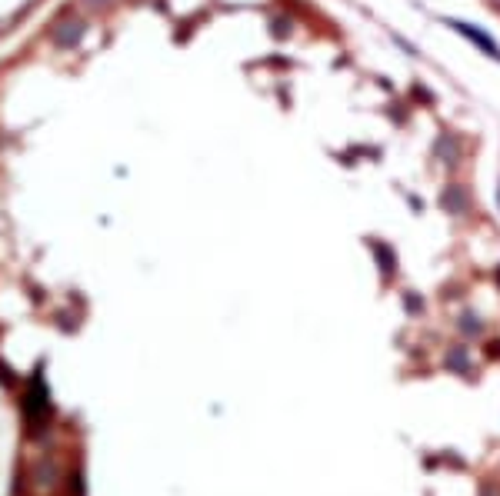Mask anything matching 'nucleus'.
I'll list each match as a JSON object with an SVG mask.
<instances>
[{
  "label": "nucleus",
  "mask_w": 500,
  "mask_h": 496,
  "mask_svg": "<svg viewBox=\"0 0 500 496\" xmlns=\"http://www.w3.org/2000/svg\"><path fill=\"white\" fill-rule=\"evenodd\" d=\"M480 496H500V490H497V486H494V483H487V486H484V490H480Z\"/></svg>",
  "instance_id": "obj_1"
}]
</instances>
